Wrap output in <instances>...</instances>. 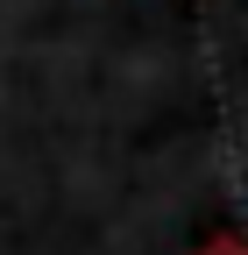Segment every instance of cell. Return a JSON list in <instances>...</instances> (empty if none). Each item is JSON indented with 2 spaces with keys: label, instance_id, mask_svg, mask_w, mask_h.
Instances as JSON below:
<instances>
[{
  "label": "cell",
  "instance_id": "obj_1",
  "mask_svg": "<svg viewBox=\"0 0 248 255\" xmlns=\"http://www.w3.org/2000/svg\"><path fill=\"white\" fill-rule=\"evenodd\" d=\"M206 255H234V241H213V248H206Z\"/></svg>",
  "mask_w": 248,
  "mask_h": 255
}]
</instances>
